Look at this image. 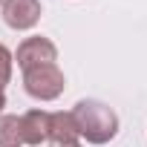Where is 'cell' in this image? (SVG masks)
<instances>
[{"label": "cell", "mask_w": 147, "mask_h": 147, "mask_svg": "<svg viewBox=\"0 0 147 147\" xmlns=\"http://www.w3.org/2000/svg\"><path fill=\"white\" fill-rule=\"evenodd\" d=\"M72 118L78 127V138H87V144H110L118 136V113L104 101H78L72 107Z\"/></svg>", "instance_id": "1"}, {"label": "cell", "mask_w": 147, "mask_h": 147, "mask_svg": "<svg viewBox=\"0 0 147 147\" xmlns=\"http://www.w3.org/2000/svg\"><path fill=\"white\" fill-rule=\"evenodd\" d=\"M23 90L35 101H55L66 90V78H63V72H61L58 63L35 66V69L23 72Z\"/></svg>", "instance_id": "2"}, {"label": "cell", "mask_w": 147, "mask_h": 147, "mask_svg": "<svg viewBox=\"0 0 147 147\" xmlns=\"http://www.w3.org/2000/svg\"><path fill=\"white\" fill-rule=\"evenodd\" d=\"M15 61L18 66L26 72V69H35V66H46V63H55L58 61V46L43 38V35H35V38H26L18 52H15Z\"/></svg>", "instance_id": "3"}, {"label": "cell", "mask_w": 147, "mask_h": 147, "mask_svg": "<svg viewBox=\"0 0 147 147\" xmlns=\"http://www.w3.org/2000/svg\"><path fill=\"white\" fill-rule=\"evenodd\" d=\"M0 12H3V23L15 32H29L38 26L40 20V0H3L0 3Z\"/></svg>", "instance_id": "4"}, {"label": "cell", "mask_w": 147, "mask_h": 147, "mask_svg": "<svg viewBox=\"0 0 147 147\" xmlns=\"http://www.w3.org/2000/svg\"><path fill=\"white\" fill-rule=\"evenodd\" d=\"M20 130H23V144L38 147L49 141V113L46 110H29L20 115Z\"/></svg>", "instance_id": "5"}, {"label": "cell", "mask_w": 147, "mask_h": 147, "mask_svg": "<svg viewBox=\"0 0 147 147\" xmlns=\"http://www.w3.org/2000/svg\"><path fill=\"white\" fill-rule=\"evenodd\" d=\"M75 138H78V127L72 118V110L49 113V141H75Z\"/></svg>", "instance_id": "6"}, {"label": "cell", "mask_w": 147, "mask_h": 147, "mask_svg": "<svg viewBox=\"0 0 147 147\" xmlns=\"http://www.w3.org/2000/svg\"><path fill=\"white\" fill-rule=\"evenodd\" d=\"M0 147H23L20 115H0Z\"/></svg>", "instance_id": "7"}, {"label": "cell", "mask_w": 147, "mask_h": 147, "mask_svg": "<svg viewBox=\"0 0 147 147\" xmlns=\"http://www.w3.org/2000/svg\"><path fill=\"white\" fill-rule=\"evenodd\" d=\"M12 69H15V55L6 43H0V90H6V84L12 81Z\"/></svg>", "instance_id": "8"}, {"label": "cell", "mask_w": 147, "mask_h": 147, "mask_svg": "<svg viewBox=\"0 0 147 147\" xmlns=\"http://www.w3.org/2000/svg\"><path fill=\"white\" fill-rule=\"evenodd\" d=\"M49 147H81V144H78V138H75V141H52Z\"/></svg>", "instance_id": "9"}, {"label": "cell", "mask_w": 147, "mask_h": 147, "mask_svg": "<svg viewBox=\"0 0 147 147\" xmlns=\"http://www.w3.org/2000/svg\"><path fill=\"white\" fill-rule=\"evenodd\" d=\"M3 107H6V92L0 90V115H3Z\"/></svg>", "instance_id": "10"}, {"label": "cell", "mask_w": 147, "mask_h": 147, "mask_svg": "<svg viewBox=\"0 0 147 147\" xmlns=\"http://www.w3.org/2000/svg\"><path fill=\"white\" fill-rule=\"evenodd\" d=\"M0 3H3V0H0Z\"/></svg>", "instance_id": "11"}]
</instances>
